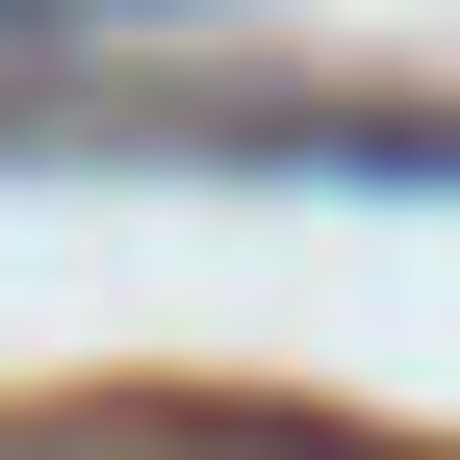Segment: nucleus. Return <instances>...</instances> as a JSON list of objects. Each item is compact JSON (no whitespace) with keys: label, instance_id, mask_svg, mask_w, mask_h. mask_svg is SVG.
<instances>
[{"label":"nucleus","instance_id":"nucleus-1","mask_svg":"<svg viewBox=\"0 0 460 460\" xmlns=\"http://www.w3.org/2000/svg\"><path fill=\"white\" fill-rule=\"evenodd\" d=\"M0 26H205V0H0Z\"/></svg>","mask_w":460,"mask_h":460}]
</instances>
